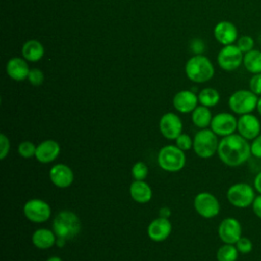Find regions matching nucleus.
I'll return each instance as SVG.
<instances>
[{
    "label": "nucleus",
    "mask_w": 261,
    "mask_h": 261,
    "mask_svg": "<svg viewBox=\"0 0 261 261\" xmlns=\"http://www.w3.org/2000/svg\"><path fill=\"white\" fill-rule=\"evenodd\" d=\"M217 155L220 161L229 167H238L246 163L251 154V146L248 140L239 134H232L221 138Z\"/></svg>",
    "instance_id": "obj_1"
},
{
    "label": "nucleus",
    "mask_w": 261,
    "mask_h": 261,
    "mask_svg": "<svg viewBox=\"0 0 261 261\" xmlns=\"http://www.w3.org/2000/svg\"><path fill=\"white\" fill-rule=\"evenodd\" d=\"M52 229L57 238L69 241L81 232L82 221L73 211L62 210L55 215L52 221Z\"/></svg>",
    "instance_id": "obj_2"
},
{
    "label": "nucleus",
    "mask_w": 261,
    "mask_h": 261,
    "mask_svg": "<svg viewBox=\"0 0 261 261\" xmlns=\"http://www.w3.org/2000/svg\"><path fill=\"white\" fill-rule=\"evenodd\" d=\"M185 71L192 82L205 83L211 80L214 75V66L210 59L204 55L198 54L191 57L185 66Z\"/></svg>",
    "instance_id": "obj_3"
},
{
    "label": "nucleus",
    "mask_w": 261,
    "mask_h": 261,
    "mask_svg": "<svg viewBox=\"0 0 261 261\" xmlns=\"http://www.w3.org/2000/svg\"><path fill=\"white\" fill-rule=\"evenodd\" d=\"M185 151L180 150L176 145L163 146L157 155L159 167L167 172H177L186 165Z\"/></svg>",
    "instance_id": "obj_4"
},
{
    "label": "nucleus",
    "mask_w": 261,
    "mask_h": 261,
    "mask_svg": "<svg viewBox=\"0 0 261 261\" xmlns=\"http://www.w3.org/2000/svg\"><path fill=\"white\" fill-rule=\"evenodd\" d=\"M218 145V136L211 128L200 129L193 139V150L198 157L203 159L214 156L217 153Z\"/></svg>",
    "instance_id": "obj_5"
},
{
    "label": "nucleus",
    "mask_w": 261,
    "mask_h": 261,
    "mask_svg": "<svg viewBox=\"0 0 261 261\" xmlns=\"http://www.w3.org/2000/svg\"><path fill=\"white\" fill-rule=\"evenodd\" d=\"M255 197L256 191L254 187L243 181L231 185L226 191V199L229 204L240 209L251 206Z\"/></svg>",
    "instance_id": "obj_6"
},
{
    "label": "nucleus",
    "mask_w": 261,
    "mask_h": 261,
    "mask_svg": "<svg viewBox=\"0 0 261 261\" xmlns=\"http://www.w3.org/2000/svg\"><path fill=\"white\" fill-rule=\"evenodd\" d=\"M258 98L251 90H237L228 98V107L233 113L239 115L252 113L256 110Z\"/></svg>",
    "instance_id": "obj_7"
},
{
    "label": "nucleus",
    "mask_w": 261,
    "mask_h": 261,
    "mask_svg": "<svg viewBox=\"0 0 261 261\" xmlns=\"http://www.w3.org/2000/svg\"><path fill=\"white\" fill-rule=\"evenodd\" d=\"M194 208L203 218L210 219L216 217L220 212L218 199L209 192H200L194 198Z\"/></svg>",
    "instance_id": "obj_8"
},
{
    "label": "nucleus",
    "mask_w": 261,
    "mask_h": 261,
    "mask_svg": "<svg viewBox=\"0 0 261 261\" xmlns=\"http://www.w3.org/2000/svg\"><path fill=\"white\" fill-rule=\"evenodd\" d=\"M23 215L27 219L35 223H42L49 220L51 216V207L49 203L42 199H30L22 208Z\"/></svg>",
    "instance_id": "obj_9"
},
{
    "label": "nucleus",
    "mask_w": 261,
    "mask_h": 261,
    "mask_svg": "<svg viewBox=\"0 0 261 261\" xmlns=\"http://www.w3.org/2000/svg\"><path fill=\"white\" fill-rule=\"evenodd\" d=\"M244 53L234 44L223 46L217 55V63L225 71L236 70L243 64Z\"/></svg>",
    "instance_id": "obj_10"
},
{
    "label": "nucleus",
    "mask_w": 261,
    "mask_h": 261,
    "mask_svg": "<svg viewBox=\"0 0 261 261\" xmlns=\"http://www.w3.org/2000/svg\"><path fill=\"white\" fill-rule=\"evenodd\" d=\"M238 118L229 112H219L212 117L210 128L218 137H226L237 132Z\"/></svg>",
    "instance_id": "obj_11"
},
{
    "label": "nucleus",
    "mask_w": 261,
    "mask_h": 261,
    "mask_svg": "<svg viewBox=\"0 0 261 261\" xmlns=\"http://www.w3.org/2000/svg\"><path fill=\"white\" fill-rule=\"evenodd\" d=\"M217 233L223 244L234 245L242 237V224L234 217H226L220 221Z\"/></svg>",
    "instance_id": "obj_12"
},
{
    "label": "nucleus",
    "mask_w": 261,
    "mask_h": 261,
    "mask_svg": "<svg viewBox=\"0 0 261 261\" xmlns=\"http://www.w3.org/2000/svg\"><path fill=\"white\" fill-rule=\"evenodd\" d=\"M237 132L246 140L252 141L261 134V122L253 113L240 115L238 118Z\"/></svg>",
    "instance_id": "obj_13"
},
{
    "label": "nucleus",
    "mask_w": 261,
    "mask_h": 261,
    "mask_svg": "<svg viewBox=\"0 0 261 261\" xmlns=\"http://www.w3.org/2000/svg\"><path fill=\"white\" fill-rule=\"evenodd\" d=\"M159 130L167 140H175L182 133V122L173 112H167L160 117Z\"/></svg>",
    "instance_id": "obj_14"
},
{
    "label": "nucleus",
    "mask_w": 261,
    "mask_h": 261,
    "mask_svg": "<svg viewBox=\"0 0 261 261\" xmlns=\"http://www.w3.org/2000/svg\"><path fill=\"white\" fill-rule=\"evenodd\" d=\"M49 178L55 187L59 189H65L72 185L74 180V174L68 165L64 163H57L50 168Z\"/></svg>",
    "instance_id": "obj_15"
},
{
    "label": "nucleus",
    "mask_w": 261,
    "mask_h": 261,
    "mask_svg": "<svg viewBox=\"0 0 261 261\" xmlns=\"http://www.w3.org/2000/svg\"><path fill=\"white\" fill-rule=\"evenodd\" d=\"M172 230V224L170 220L167 217L159 216L155 219H153L148 227H147V233L150 240L160 243L165 241L171 233Z\"/></svg>",
    "instance_id": "obj_16"
},
{
    "label": "nucleus",
    "mask_w": 261,
    "mask_h": 261,
    "mask_svg": "<svg viewBox=\"0 0 261 261\" xmlns=\"http://www.w3.org/2000/svg\"><path fill=\"white\" fill-rule=\"evenodd\" d=\"M59 154H60V145L58 144V142L52 139H48V140L42 141L37 145L35 158L39 162L43 164H47L57 159Z\"/></svg>",
    "instance_id": "obj_17"
},
{
    "label": "nucleus",
    "mask_w": 261,
    "mask_h": 261,
    "mask_svg": "<svg viewBox=\"0 0 261 261\" xmlns=\"http://www.w3.org/2000/svg\"><path fill=\"white\" fill-rule=\"evenodd\" d=\"M213 35L216 41L223 46L233 44L239 38L237 27L228 20H222L217 22L214 27Z\"/></svg>",
    "instance_id": "obj_18"
},
{
    "label": "nucleus",
    "mask_w": 261,
    "mask_h": 261,
    "mask_svg": "<svg viewBox=\"0 0 261 261\" xmlns=\"http://www.w3.org/2000/svg\"><path fill=\"white\" fill-rule=\"evenodd\" d=\"M174 108L180 113H190L198 106V96L189 90L177 92L172 100Z\"/></svg>",
    "instance_id": "obj_19"
},
{
    "label": "nucleus",
    "mask_w": 261,
    "mask_h": 261,
    "mask_svg": "<svg viewBox=\"0 0 261 261\" xmlns=\"http://www.w3.org/2000/svg\"><path fill=\"white\" fill-rule=\"evenodd\" d=\"M6 72L12 80L20 82L28 79L30 68L24 58L13 57L9 59L6 64Z\"/></svg>",
    "instance_id": "obj_20"
},
{
    "label": "nucleus",
    "mask_w": 261,
    "mask_h": 261,
    "mask_svg": "<svg viewBox=\"0 0 261 261\" xmlns=\"http://www.w3.org/2000/svg\"><path fill=\"white\" fill-rule=\"evenodd\" d=\"M129 195L135 202L146 204L151 201L153 192L145 180H134L129 186Z\"/></svg>",
    "instance_id": "obj_21"
},
{
    "label": "nucleus",
    "mask_w": 261,
    "mask_h": 261,
    "mask_svg": "<svg viewBox=\"0 0 261 261\" xmlns=\"http://www.w3.org/2000/svg\"><path fill=\"white\" fill-rule=\"evenodd\" d=\"M57 237L53 229L41 227L36 229L32 234L33 245L41 250H46L53 247L56 244Z\"/></svg>",
    "instance_id": "obj_22"
},
{
    "label": "nucleus",
    "mask_w": 261,
    "mask_h": 261,
    "mask_svg": "<svg viewBox=\"0 0 261 261\" xmlns=\"http://www.w3.org/2000/svg\"><path fill=\"white\" fill-rule=\"evenodd\" d=\"M21 55L25 60L39 61L44 56V47L37 40H29L22 45Z\"/></svg>",
    "instance_id": "obj_23"
},
{
    "label": "nucleus",
    "mask_w": 261,
    "mask_h": 261,
    "mask_svg": "<svg viewBox=\"0 0 261 261\" xmlns=\"http://www.w3.org/2000/svg\"><path fill=\"white\" fill-rule=\"evenodd\" d=\"M212 117L213 116L209 107L203 105L197 106L192 112V121L194 125H196L200 129L208 128V126H210L211 124Z\"/></svg>",
    "instance_id": "obj_24"
},
{
    "label": "nucleus",
    "mask_w": 261,
    "mask_h": 261,
    "mask_svg": "<svg viewBox=\"0 0 261 261\" xmlns=\"http://www.w3.org/2000/svg\"><path fill=\"white\" fill-rule=\"evenodd\" d=\"M243 65L252 74L261 73V51L253 49L244 54Z\"/></svg>",
    "instance_id": "obj_25"
},
{
    "label": "nucleus",
    "mask_w": 261,
    "mask_h": 261,
    "mask_svg": "<svg viewBox=\"0 0 261 261\" xmlns=\"http://www.w3.org/2000/svg\"><path fill=\"white\" fill-rule=\"evenodd\" d=\"M199 103L206 107H214L218 104L220 100V95L218 91L214 88H205L200 91L198 95Z\"/></svg>",
    "instance_id": "obj_26"
},
{
    "label": "nucleus",
    "mask_w": 261,
    "mask_h": 261,
    "mask_svg": "<svg viewBox=\"0 0 261 261\" xmlns=\"http://www.w3.org/2000/svg\"><path fill=\"white\" fill-rule=\"evenodd\" d=\"M239 251L236 245L223 244L216 251L217 261H237L239 258Z\"/></svg>",
    "instance_id": "obj_27"
},
{
    "label": "nucleus",
    "mask_w": 261,
    "mask_h": 261,
    "mask_svg": "<svg viewBox=\"0 0 261 261\" xmlns=\"http://www.w3.org/2000/svg\"><path fill=\"white\" fill-rule=\"evenodd\" d=\"M37 146L31 141H22L19 143L17 147V152L20 157L24 159H29L35 157Z\"/></svg>",
    "instance_id": "obj_28"
},
{
    "label": "nucleus",
    "mask_w": 261,
    "mask_h": 261,
    "mask_svg": "<svg viewBox=\"0 0 261 261\" xmlns=\"http://www.w3.org/2000/svg\"><path fill=\"white\" fill-rule=\"evenodd\" d=\"M132 175L135 180H145L148 175V166L143 161H137L132 167Z\"/></svg>",
    "instance_id": "obj_29"
},
{
    "label": "nucleus",
    "mask_w": 261,
    "mask_h": 261,
    "mask_svg": "<svg viewBox=\"0 0 261 261\" xmlns=\"http://www.w3.org/2000/svg\"><path fill=\"white\" fill-rule=\"evenodd\" d=\"M236 45L245 54V53H247V52H249V51L254 49V47H255V40L251 36L244 35V36L238 38Z\"/></svg>",
    "instance_id": "obj_30"
},
{
    "label": "nucleus",
    "mask_w": 261,
    "mask_h": 261,
    "mask_svg": "<svg viewBox=\"0 0 261 261\" xmlns=\"http://www.w3.org/2000/svg\"><path fill=\"white\" fill-rule=\"evenodd\" d=\"M240 254H249L253 250V243L252 241L247 237H241L238 242L234 244Z\"/></svg>",
    "instance_id": "obj_31"
},
{
    "label": "nucleus",
    "mask_w": 261,
    "mask_h": 261,
    "mask_svg": "<svg viewBox=\"0 0 261 261\" xmlns=\"http://www.w3.org/2000/svg\"><path fill=\"white\" fill-rule=\"evenodd\" d=\"M174 141L175 145L185 152L193 148V139L188 134L181 133Z\"/></svg>",
    "instance_id": "obj_32"
},
{
    "label": "nucleus",
    "mask_w": 261,
    "mask_h": 261,
    "mask_svg": "<svg viewBox=\"0 0 261 261\" xmlns=\"http://www.w3.org/2000/svg\"><path fill=\"white\" fill-rule=\"evenodd\" d=\"M28 80L31 85L40 86V85H42V83L44 81V74H43L42 70H40L38 68H33V69H30Z\"/></svg>",
    "instance_id": "obj_33"
},
{
    "label": "nucleus",
    "mask_w": 261,
    "mask_h": 261,
    "mask_svg": "<svg viewBox=\"0 0 261 261\" xmlns=\"http://www.w3.org/2000/svg\"><path fill=\"white\" fill-rule=\"evenodd\" d=\"M249 90L258 97L261 96V73L253 74L249 81Z\"/></svg>",
    "instance_id": "obj_34"
},
{
    "label": "nucleus",
    "mask_w": 261,
    "mask_h": 261,
    "mask_svg": "<svg viewBox=\"0 0 261 261\" xmlns=\"http://www.w3.org/2000/svg\"><path fill=\"white\" fill-rule=\"evenodd\" d=\"M10 150V141L5 134H0V159L4 160Z\"/></svg>",
    "instance_id": "obj_35"
},
{
    "label": "nucleus",
    "mask_w": 261,
    "mask_h": 261,
    "mask_svg": "<svg viewBox=\"0 0 261 261\" xmlns=\"http://www.w3.org/2000/svg\"><path fill=\"white\" fill-rule=\"evenodd\" d=\"M251 146V154L252 156L261 159V134L257 136L252 142L250 143Z\"/></svg>",
    "instance_id": "obj_36"
},
{
    "label": "nucleus",
    "mask_w": 261,
    "mask_h": 261,
    "mask_svg": "<svg viewBox=\"0 0 261 261\" xmlns=\"http://www.w3.org/2000/svg\"><path fill=\"white\" fill-rule=\"evenodd\" d=\"M252 210L255 216L261 219V194L256 195L253 203H252Z\"/></svg>",
    "instance_id": "obj_37"
},
{
    "label": "nucleus",
    "mask_w": 261,
    "mask_h": 261,
    "mask_svg": "<svg viewBox=\"0 0 261 261\" xmlns=\"http://www.w3.org/2000/svg\"><path fill=\"white\" fill-rule=\"evenodd\" d=\"M253 187L258 194H261V171H259L253 180Z\"/></svg>",
    "instance_id": "obj_38"
},
{
    "label": "nucleus",
    "mask_w": 261,
    "mask_h": 261,
    "mask_svg": "<svg viewBox=\"0 0 261 261\" xmlns=\"http://www.w3.org/2000/svg\"><path fill=\"white\" fill-rule=\"evenodd\" d=\"M193 49L195 52H202L204 49V45L201 40H194L193 43Z\"/></svg>",
    "instance_id": "obj_39"
},
{
    "label": "nucleus",
    "mask_w": 261,
    "mask_h": 261,
    "mask_svg": "<svg viewBox=\"0 0 261 261\" xmlns=\"http://www.w3.org/2000/svg\"><path fill=\"white\" fill-rule=\"evenodd\" d=\"M256 110L258 111L259 115L261 116V96L258 98V102H257V107H256Z\"/></svg>",
    "instance_id": "obj_40"
},
{
    "label": "nucleus",
    "mask_w": 261,
    "mask_h": 261,
    "mask_svg": "<svg viewBox=\"0 0 261 261\" xmlns=\"http://www.w3.org/2000/svg\"><path fill=\"white\" fill-rule=\"evenodd\" d=\"M46 261H63V260L58 256H51Z\"/></svg>",
    "instance_id": "obj_41"
},
{
    "label": "nucleus",
    "mask_w": 261,
    "mask_h": 261,
    "mask_svg": "<svg viewBox=\"0 0 261 261\" xmlns=\"http://www.w3.org/2000/svg\"><path fill=\"white\" fill-rule=\"evenodd\" d=\"M259 40H260V41H261V36H260V39H259Z\"/></svg>",
    "instance_id": "obj_42"
}]
</instances>
